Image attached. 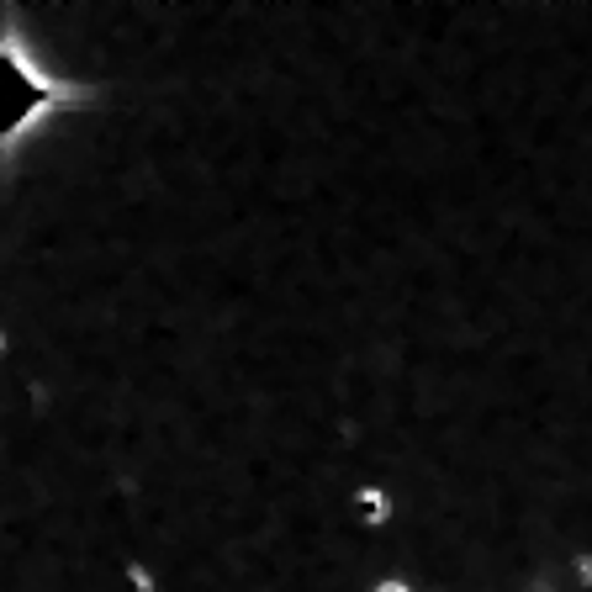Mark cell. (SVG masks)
I'll return each mask as SVG.
<instances>
[{
    "mask_svg": "<svg viewBox=\"0 0 592 592\" xmlns=\"http://www.w3.org/2000/svg\"><path fill=\"white\" fill-rule=\"evenodd\" d=\"M53 101H64L43 74H32V64L16 48L0 53V138H22V127L32 117H43Z\"/></svg>",
    "mask_w": 592,
    "mask_h": 592,
    "instance_id": "1",
    "label": "cell"
}]
</instances>
